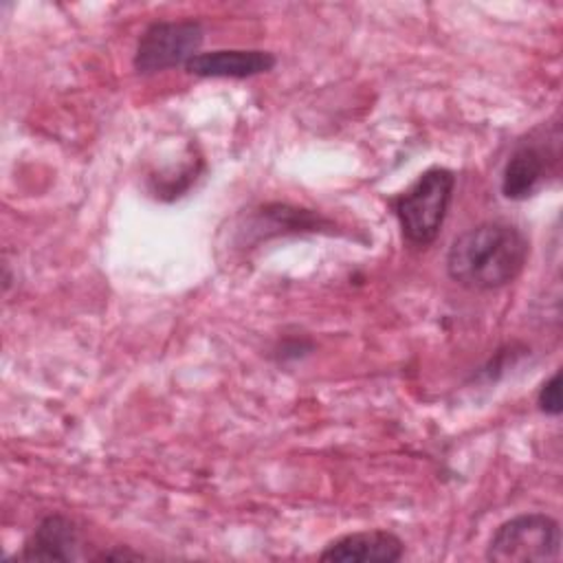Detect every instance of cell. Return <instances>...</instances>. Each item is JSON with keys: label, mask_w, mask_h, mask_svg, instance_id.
I'll return each instance as SVG.
<instances>
[{"label": "cell", "mask_w": 563, "mask_h": 563, "mask_svg": "<svg viewBox=\"0 0 563 563\" xmlns=\"http://www.w3.org/2000/svg\"><path fill=\"white\" fill-rule=\"evenodd\" d=\"M537 405L545 416L561 413V374L554 372L537 391Z\"/></svg>", "instance_id": "cell-9"}, {"label": "cell", "mask_w": 563, "mask_h": 563, "mask_svg": "<svg viewBox=\"0 0 563 563\" xmlns=\"http://www.w3.org/2000/svg\"><path fill=\"white\" fill-rule=\"evenodd\" d=\"M79 528L64 515L44 517L15 559L20 561H75L79 559Z\"/></svg>", "instance_id": "cell-8"}, {"label": "cell", "mask_w": 563, "mask_h": 563, "mask_svg": "<svg viewBox=\"0 0 563 563\" xmlns=\"http://www.w3.org/2000/svg\"><path fill=\"white\" fill-rule=\"evenodd\" d=\"M405 554V543L389 530H361L330 541L319 554L321 561L343 563H394Z\"/></svg>", "instance_id": "cell-6"}, {"label": "cell", "mask_w": 563, "mask_h": 563, "mask_svg": "<svg viewBox=\"0 0 563 563\" xmlns=\"http://www.w3.org/2000/svg\"><path fill=\"white\" fill-rule=\"evenodd\" d=\"M561 554V526L545 512H523L504 521L486 545L495 563H541Z\"/></svg>", "instance_id": "cell-3"}, {"label": "cell", "mask_w": 563, "mask_h": 563, "mask_svg": "<svg viewBox=\"0 0 563 563\" xmlns=\"http://www.w3.org/2000/svg\"><path fill=\"white\" fill-rule=\"evenodd\" d=\"M530 257L528 235L504 220L479 222L460 233L446 253V275L468 290L512 284Z\"/></svg>", "instance_id": "cell-1"}, {"label": "cell", "mask_w": 563, "mask_h": 563, "mask_svg": "<svg viewBox=\"0 0 563 563\" xmlns=\"http://www.w3.org/2000/svg\"><path fill=\"white\" fill-rule=\"evenodd\" d=\"M205 29L198 20H156L147 24L136 42L132 57L134 70L141 75L163 73L187 66L202 46Z\"/></svg>", "instance_id": "cell-4"}, {"label": "cell", "mask_w": 563, "mask_h": 563, "mask_svg": "<svg viewBox=\"0 0 563 563\" xmlns=\"http://www.w3.org/2000/svg\"><path fill=\"white\" fill-rule=\"evenodd\" d=\"M99 561H108V559H143V554L141 552H128V550H110V552H101L99 556H97Z\"/></svg>", "instance_id": "cell-10"}, {"label": "cell", "mask_w": 563, "mask_h": 563, "mask_svg": "<svg viewBox=\"0 0 563 563\" xmlns=\"http://www.w3.org/2000/svg\"><path fill=\"white\" fill-rule=\"evenodd\" d=\"M453 191L455 174L446 167H429L398 198H394V213L402 238L409 244L427 246L438 238Z\"/></svg>", "instance_id": "cell-2"}, {"label": "cell", "mask_w": 563, "mask_h": 563, "mask_svg": "<svg viewBox=\"0 0 563 563\" xmlns=\"http://www.w3.org/2000/svg\"><path fill=\"white\" fill-rule=\"evenodd\" d=\"M556 161V152H548L539 143H521L504 165L501 194L508 200L530 198L545 180L550 163Z\"/></svg>", "instance_id": "cell-7"}, {"label": "cell", "mask_w": 563, "mask_h": 563, "mask_svg": "<svg viewBox=\"0 0 563 563\" xmlns=\"http://www.w3.org/2000/svg\"><path fill=\"white\" fill-rule=\"evenodd\" d=\"M277 57L260 48H218L198 53L185 66L187 73L205 79H249L273 70Z\"/></svg>", "instance_id": "cell-5"}]
</instances>
